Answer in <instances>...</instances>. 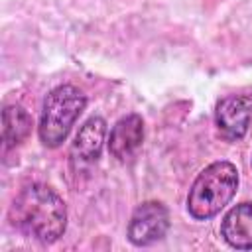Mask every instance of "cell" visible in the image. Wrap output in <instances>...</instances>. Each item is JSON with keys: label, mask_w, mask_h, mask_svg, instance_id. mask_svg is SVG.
I'll return each instance as SVG.
<instances>
[{"label": "cell", "mask_w": 252, "mask_h": 252, "mask_svg": "<svg viewBox=\"0 0 252 252\" xmlns=\"http://www.w3.org/2000/svg\"><path fill=\"white\" fill-rule=\"evenodd\" d=\"M10 220L22 234L51 244L67 228V207L51 187L32 183L12 201Z\"/></svg>", "instance_id": "cell-1"}, {"label": "cell", "mask_w": 252, "mask_h": 252, "mask_svg": "<svg viewBox=\"0 0 252 252\" xmlns=\"http://www.w3.org/2000/svg\"><path fill=\"white\" fill-rule=\"evenodd\" d=\"M236 189L238 169L230 161H215L195 177L187 195V211L197 220H209L230 203Z\"/></svg>", "instance_id": "cell-2"}, {"label": "cell", "mask_w": 252, "mask_h": 252, "mask_svg": "<svg viewBox=\"0 0 252 252\" xmlns=\"http://www.w3.org/2000/svg\"><path fill=\"white\" fill-rule=\"evenodd\" d=\"M87 106V96L73 85H59L43 100L39 118V140L47 148H57L69 136L75 120Z\"/></svg>", "instance_id": "cell-3"}, {"label": "cell", "mask_w": 252, "mask_h": 252, "mask_svg": "<svg viewBox=\"0 0 252 252\" xmlns=\"http://www.w3.org/2000/svg\"><path fill=\"white\" fill-rule=\"evenodd\" d=\"M169 228V213L158 201L138 205L128 222V240L134 246H150L165 236Z\"/></svg>", "instance_id": "cell-4"}, {"label": "cell", "mask_w": 252, "mask_h": 252, "mask_svg": "<svg viewBox=\"0 0 252 252\" xmlns=\"http://www.w3.org/2000/svg\"><path fill=\"white\" fill-rule=\"evenodd\" d=\"M252 120V93L228 94L217 102L215 124L222 138L240 140L246 136Z\"/></svg>", "instance_id": "cell-5"}, {"label": "cell", "mask_w": 252, "mask_h": 252, "mask_svg": "<svg viewBox=\"0 0 252 252\" xmlns=\"http://www.w3.org/2000/svg\"><path fill=\"white\" fill-rule=\"evenodd\" d=\"M106 136V122L100 116H91L75 136L71 144V165L75 169L87 167L100 158Z\"/></svg>", "instance_id": "cell-6"}, {"label": "cell", "mask_w": 252, "mask_h": 252, "mask_svg": "<svg viewBox=\"0 0 252 252\" xmlns=\"http://www.w3.org/2000/svg\"><path fill=\"white\" fill-rule=\"evenodd\" d=\"M144 142V120L140 114L122 116L110 130L108 152L118 161L132 159Z\"/></svg>", "instance_id": "cell-7"}, {"label": "cell", "mask_w": 252, "mask_h": 252, "mask_svg": "<svg viewBox=\"0 0 252 252\" xmlns=\"http://www.w3.org/2000/svg\"><path fill=\"white\" fill-rule=\"evenodd\" d=\"M220 236L236 250H252V203H238L224 215Z\"/></svg>", "instance_id": "cell-8"}, {"label": "cell", "mask_w": 252, "mask_h": 252, "mask_svg": "<svg viewBox=\"0 0 252 252\" xmlns=\"http://www.w3.org/2000/svg\"><path fill=\"white\" fill-rule=\"evenodd\" d=\"M32 118L20 104H10L2 110V142L4 148H14L28 138Z\"/></svg>", "instance_id": "cell-9"}]
</instances>
